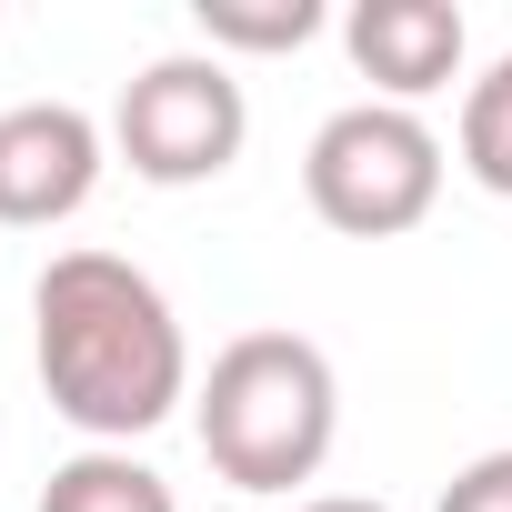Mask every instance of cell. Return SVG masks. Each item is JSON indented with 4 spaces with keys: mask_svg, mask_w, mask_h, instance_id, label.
<instances>
[{
    "mask_svg": "<svg viewBox=\"0 0 512 512\" xmlns=\"http://www.w3.org/2000/svg\"><path fill=\"white\" fill-rule=\"evenodd\" d=\"M31 362L71 432L131 452L191 402V342L171 292L121 251H51L31 282Z\"/></svg>",
    "mask_w": 512,
    "mask_h": 512,
    "instance_id": "cell-1",
    "label": "cell"
},
{
    "mask_svg": "<svg viewBox=\"0 0 512 512\" xmlns=\"http://www.w3.org/2000/svg\"><path fill=\"white\" fill-rule=\"evenodd\" d=\"M191 432L211 452V472L231 492H292L332 462L342 432V382L332 352L302 332H241L211 352L201 392H191Z\"/></svg>",
    "mask_w": 512,
    "mask_h": 512,
    "instance_id": "cell-2",
    "label": "cell"
},
{
    "mask_svg": "<svg viewBox=\"0 0 512 512\" xmlns=\"http://www.w3.org/2000/svg\"><path fill=\"white\" fill-rule=\"evenodd\" d=\"M302 201L322 211V231L342 241H402L432 221L442 201V131L422 111H392V101H352L312 131L302 151Z\"/></svg>",
    "mask_w": 512,
    "mask_h": 512,
    "instance_id": "cell-3",
    "label": "cell"
},
{
    "mask_svg": "<svg viewBox=\"0 0 512 512\" xmlns=\"http://www.w3.org/2000/svg\"><path fill=\"white\" fill-rule=\"evenodd\" d=\"M251 141V101L231 81V61L211 51H161L121 81V111H111V151L131 161V181L151 191H201L241 161Z\"/></svg>",
    "mask_w": 512,
    "mask_h": 512,
    "instance_id": "cell-4",
    "label": "cell"
},
{
    "mask_svg": "<svg viewBox=\"0 0 512 512\" xmlns=\"http://www.w3.org/2000/svg\"><path fill=\"white\" fill-rule=\"evenodd\" d=\"M101 121L71 101H21L0 111V231H51L101 191Z\"/></svg>",
    "mask_w": 512,
    "mask_h": 512,
    "instance_id": "cell-5",
    "label": "cell"
},
{
    "mask_svg": "<svg viewBox=\"0 0 512 512\" xmlns=\"http://www.w3.org/2000/svg\"><path fill=\"white\" fill-rule=\"evenodd\" d=\"M342 51L372 81V101L412 111V101H432V91L462 81L472 31H462L452 0H352V11H342Z\"/></svg>",
    "mask_w": 512,
    "mask_h": 512,
    "instance_id": "cell-6",
    "label": "cell"
},
{
    "mask_svg": "<svg viewBox=\"0 0 512 512\" xmlns=\"http://www.w3.org/2000/svg\"><path fill=\"white\" fill-rule=\"evenodd\" d=\"M41 512H181V502H171V482H161L141 452H111V442H91V452L51 462V482H41Z\"/></svg>",
    "mask_w": 512,
    "mask_h": 512,
    "instance_id": "cell-7",
    "label": "cell"
},
{
    "mask_svg": "<svg viewBox=\"0 0 512 512\" xmlns=\"http://www.w3.org/2000/svg\"><path fill=\"white\" fill-rule=\"evenodd\" d=\"M191 21H201V51L211 61H231V51L272 61V51L322 41V0H191Z\"/></svg>",
    "mask_w": 512,
    "mask_h": 512,
    "instance_id": "cell-8",
    "label": "cell"
},
{
    "mask_svg": "<svg viewBox=\"0 0 512 512\" xmlns=\"http://www.w3.org/2000/svg\"><path fill=\"white\" fill-rule=\"evenodd\" d=\"M462 171H472L492 201H512V51L462 91Z\"/></svg>",
    "mask_w": 512,
    "mask_h": 512,
    "instance_id": "cell-9",
    "label": "cell"
},
{
    "mask_svg": "<svg viewBox=\"0 0 512 512\" xmlns=\"http://www.w3.org/2000/svg\"><path fill=\"white\" fill-rule=\"evenodd\" d=\"M432 512H512V442H502V452H472V462L442 482Z\"/></svg>",
    "mask_w": 512,
    "mask_h": 512,
    "instance_id": "cell-10",
    "label": "cell"
},
{
    "mask_svg": "<svg viewBox=\"0 0 512 512\" xmlns=\"http://www.w3.org/2000/svg\"><path fill=\"white\" fill-rule=\"evenodd\" d=\"M292 512H392V502H372V492H312V502H292Z\"/></svg>",
    "mask_w": 512,
    "mask_h": 512,
    "instance_id": "cell-11",
    "label": "cell"
}]
</instances>
